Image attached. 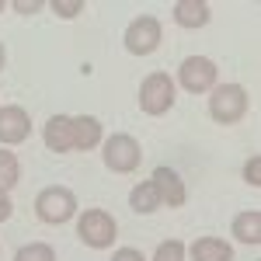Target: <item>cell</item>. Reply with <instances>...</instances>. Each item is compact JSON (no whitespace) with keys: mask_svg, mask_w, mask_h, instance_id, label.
Returning a JSON list of instances; mask_svg holds the SVG:
<instances>
[{"mask_svg":"<svg viewBox=\"0 0 261 261\" xmlns=\"http://www.w3.org/2000/svg\"><path fill=\"white\" fill-rule=\"evenodd\" d=\"M35 213H39L42 223L60 226V223L77 216V195L70 188H63V185H49V188H42L35 195Z\"/></svg>","mask_w":261,"mask_h":261,"instance_id":"1","label":"cell"},{"mask_svg":"<svg viewBox=\"0 0 261 261\" xmlns=\"http://www.w3.org/2000/svg\"><path fill=\"white\" fill-rule=\"evenodd\" d=\"M247 112V91L241 84H216L213 94H209V115L220 125H233L244 119Z\"/></svg>","mask_w":261,"mask_h":261,"instance_id":"2","label":"cell"},{"mask_svg":"<svg viewBox=\"0 0 261 261\" xmlns=\"http://www.w3.org/2000/svg\"><path fill=\"white\" fill-rule=\"evenodd\" d=\"M77 237H81L87 247H94V251L112 247V241L119 237L115 216H112V213H105V209H87L81 220H77Z\"/></svg>","mask_w":261,"mask_h":261,"instance_id":"3","label":"cell"},{"mask_svg":"<svg viewBox=\"0 0 261 261\" xmlns=\"http://www.w3.org/2000/svg\"><path fill=\"white\" fill-rule=\"evenodd\" d=\"M174 81L164 73V70H153L146 81L140 84V108L146 115H167L174 108Z\"/></svg>","mask_w":261,"mask_h":261,"instance_id":"4","label":"cell"},{"mask_svg":"<svg viewBox=\"0 0 261 261\" xmlns=\"http://www.w3.org/2000/svg\"><path fill=\"white\" fill-rule=\"evenodd\" d=\"M101 161L108 171H115V174H129V171H136L143 161V146L133 136H125V133H115V136H108L105 140V150H101Z\"/></svg>","mask_w":261,"mask_h":261,"instance_id":"5","label":"cell"},{"mask_svg":"<svg viewBox=\"0 0 261 261\" xmlns=\"http://www.w3.org/2000/svg\"><path fill=\"white\" fill-rule=\"evenodd\" d=\"M216 63L209 56H188V60L178 66V84L188 91V94H205L216 87Z\"/></svg>","mask_w":261,"mask_h":261,"instance_id":"6","label":"cell"},{"mask_svg":"<svg viewBox=\"0 0 261 261\" xmlns=\"http://www.w3.org/2000/svg\"><path fill=\"white\" fill-rule=\"evenodd\" d=\"M161 39H164L161 21L153 18V14H140L136 21H129V28H125V49H129L133 56H150V53H157Z\"/></svg>","mask_w":261,"mask_h":261,"instance_id":"7","label":"cell"},{"mask_svg":"<svg viewBox=\"0 0 261 261\" xmlns=\"http://www.w3.org/2000/svg\"><path fill=\"white\" fill-rule=\"evenodd\" d=\"M32 136V119L21 105H4L0 108V143L4 146H14V143H24Z\"/></svg>","mask_w":261,"mask_h":261,"instance_id":"8","label":"cell"},{"mask_svg":"<svg viewBox=\"0 0 261 261\" xmlns=\"http://www.w3.org/2000/svg\"><path fill=\"white\" fill-rule=\"evenodd\" d=\"M150 185L157 188V199H161V205H167V209H178V205H185V199H188L185 181H181L178 171H171V167H157L153 178H150Z\"/></svg>","mask_w":261,"mask_h":261,"instance_id":"9","label":"cell"},{"mask_svg":"<svg viewBox=\"0 0 261 261\" xmlns=\"http://www.w3.org/2000/svg\"><path fill=\"white\" fill-rule=\"evenodd\" d=\"M45 146L53 153H70L73 150V115H53L45 122Z\"/></svg>","mask_w":261,"mask_h":261,"instance_id":"10","label":"cell"},{"mask_svg":"<svg viewBox=\"0 0 261 261\" xmlns=\"http://www.w3.org/2000/svg\"><path fill=\"white\" fill-rule=\"evenodd\" d=\"M171 14H174V21L181 28H205L209 18H213V7L205 0H178Z\"/></svg>","mask_w":261,"mask_h":261,"instance_id":"11","label":"cell"},{"mask_svg":"<svg viewBox=\"0 0 261 261\" xmlns=\"http://www.w3.org/2000/svg\"><path fill=\"white\" fill-rule=\"evenodd\" d=\"M230 233H233L241 244L258 247V244H261V213H258V209L237 213V216H233V223H230Z\"/></svg>","mask_w":261,"mask_h":261,"instance_id":"12","label":"cell"},{"mask_svg":"<svg viewBox=\"0 0 261 261\" xmlns=\"http://www.w3.org/2000/svg\"><path fill=\"white\" fill-rule=\"evenodd\" d=\"M101 140H105V133H101V122L94 115L73 119V150H94Z\"/></svg>","mask_w":261,"mask_h":261,"instance_id":"13","label":"cell"},{"mask_svg":"<svg viewBox=\"0 0 261 261\" xmlns=\"http://www.w3.org/2000/svg\"><path fill=\"white\" fill-rule=\"evenodd\" d=\"M192 261H233V247L223 237H199L192 244Z\"/></svg>","mask_w":261,"mask_h":261,"instance_id":"14","label":"cell"},{"mask_svg":"<svg viewBox=\"0 0 261 261\" xmlns=\"http://www.w3.org/2000/svg\"><path fill=\"white\" fill-rule=\"evenodd\" d=\"M129 209H133V213H140V216H150V213H157V209H161L157 188H153L150 181H140V185L129 192Z\"/></svg>","mask_w":261,"mask_h":261,"instance_id":"15","label":"cell"},{"mask_svg":"<svg viewBox=\"0 0 261 261\" xmlns=\"http://www.w3.org/2000/svg\"><path fill=\"white\" fill-rule=\"evenodd\" d=\"M18 178H21L18 157H14L11 150H0V188H4V192H11V188L18 185Z\"/></svg>","mask_w":261,"mask_h":261,"instance_id":"16","label":"cell"},{"mask_svg":"<svg viewBox=\"0 0 261 261\" xmlns=\"http://www.w3.org/2000/svg\"><path fill=\"white\" fill-rule=\"evenodd\" d=\"M14 261H56V251L49 244L35 241V244H24L18 254H14Z\"/></svg>","mask_w":261,"mask_h":261,"instance_id":"17","label":"cell"},{"mask_svg":"<svg viewBox=\"0 0 261 261\" xmlns=\"http://www.w3.org/2000/svg\"><path fill=\"white\" fill-rule=\"evenodd\" d=\"M49 11H53V14H56V18H77V14H81L84 11V0H53V4H49Z\"/></svg>","mask_w":261,"mask_h":261,"instance_id":"18","label":"cell"},{"mask_svg":"<svg viewBox=\"0 0 261 261\" xmlns=\"http://www.w3.org/2000/svg\"><path fill=\"white\" fill-rule=\"evenodd\" d=\"M153 261H185V244L181 241H164L161 247H157Z\"/></svg>","mask_w":261,"mask_h":261,"instance_id":"19","label":"cell"},{"mask_svg":"<svg viewBox=\"0 0 261 261\" xmlns=\"http://www.w3.org/2000/svg\"><path fill=\"white\" fill-rule=\"evenodd\" d=\"M244 181H247L251 188H258V185H261V157H258V153L244 164Z\"/></svg>","mask_w":261,"mask_h":261,"instance_id":"20","label":"cell"},{"mask_svg":"<svg viewBox=\"0 0 261 261\" xmlns=\"http://www.w3.org/2000/svg\"><path fill=\"white\" fill-rule=\"evenodd\" d=\"M42 7H45L42 0H14V11L18 14H39Z\"/></svg>","mask_w":261,"mask_h":261,"instance_id":"21","label":"cell"},{"mask_svg":"<svg viewBox=\"0 0 261 261\" xmlns=\"http://www.w3.org/2000/svg\"><path fill=\"white\" fill-rule=\"evenodd\" d=\"M112 261H146V258H143L136 247H119V251L112 254Z\"/></svg>","mask_w":261,"mask_h":261,"instance_id":"22","label":"cell"},{"mask_svg":"<svg viewBox=\"0 0 261 261\" xmlns=\"http://www.w3.org/2000/svg\"><path fill=\"white\" fill-rule=\"evenodd\" d=\"M11 213H14V202H11V195L0 188V223H7L11 220Z\"/></svg>","mask_w":261,"mask_h":261,"instance_id":"23","label":"cell"},{"mask_svg":"<svg viewBox=\"0 0 261 261\" xmlns=\"http://www.w3.org/2000/svg\"><path fill=\"white\" fill-rule=\"evenodd\" d=\"M4 63H7V53H4V42H0V70H4Z\"/></svg>","mask_w":261,"mask_h":261,"instance_id":"24","label":"cell"},{"mask_svg":"<svg viewBox=\"0 0 261 261\" xmlns=\"http://www.w3.org/2000/svg\"><path fill=\"white\" fill-rule=\"evenodd\" d=\"M0 11H4V4H0Z\"/></svg>","mask_w":261,"mask_h":261,"instance_id":"25","label":"cell"}]
</instances>
